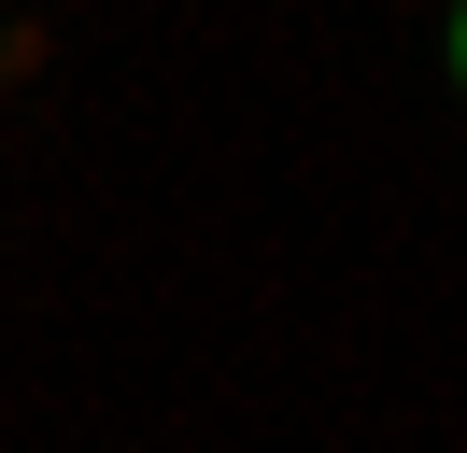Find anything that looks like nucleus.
<instances>
[{"mask_svg":"<svg viewBox=\"0 0 467 453\" xmlns=\"http://www.w3.org/2000/svg\"><path fill=\"white\" fill-rule=\"evenodd\" d=\"M453 71H467V28H453Z\"/></svg>","mask_w":467,"mask_h":453,"instance_id":"nucleus-1","label":"nucleus"}]
</instances>
